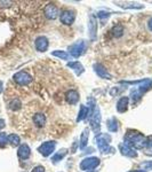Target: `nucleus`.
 <instances>
[{"instance_id": "21", "label": "nucleus", "mask_w": 152, "mask_h": 172, "mask_svg": "<svg viewBox=\"0 0 152 172\" xmlns=\"http://www.w3.org/2000/svg\"><path fill=\"white\" fill-rule=\"evenodd\" d=\"M149 29H150V30H152V20H150V21H149Z\"/></svg>"}, {"instance_id": "5", "label": "nucleus", "mask_w": 152, "mask_h": 172, "mask_svg": "<svg viewBox=\"0 0 152 172\" xmlns=\"http://www.w3.org/2000/svg\"><path fill=\"white\" fill-rule=\"evenodd\" d=\"M61 21L66 24V25H70L72 24V22L74 21V14L72 12H69V11H65L61 14Z\"/></svg>"}, {"instance_id": "12", "label": "nucleus", "mask_w": 152, "mask_h": 172, "mask_svg": "<svg viewBox=\"0 0 152 172\" xmlns=\"http://www.w3.org/2000/svg\"><path fill=\"white\" fill-rule=\"evenodd\" d=\"M7 141L12 145V146H17L19 143H20V137L19 135H16V134H11V135H8L7 137Z\"/></svg>"}, {"instance_id": "7", "label": "nucleus", "mask_w": 152, "mask_h": 172, "mask_svg": "<svg viewBox=\"0 0 152 172\" xmlns=\"http://www.w3.org/2000/svg\"><path fill=\"white\" fill-rule=\"evenodd\" d=\"M17 155H19L20 158L26 159V158L30 156V148H29V146H28V145H22V146L19 148Z\"/></svg>"}, {"instance_id": "14", "label": "nucleus", "mask_w": 152, "mask_h": 172, "mask_svg": "<svg viewBox=\"0 0 152 172\" xmlns=\"http://www.w3.org/2000/svg\"><path fill=\"white\" fill-rule=\"evenodd\" d=\"M9 108H11L12 110H17V109H20V108H21V101L17 100V99L13 100V101L9 103Z\"/></svg>"}, {"instance_id": "20", "label": "nucleus", "mask_w": 152, "mask_h": 172, "mask_svg": "<svg viewBox=\"0 0 152 172\" xmlns=\"http://www.w3.org/2000/svg\"><path fill=\"white\" fill-rule=\"evenodd\" d=\"M5 127V121L4 119H0V130H3Z\"/></svg>"}, {"instance_id": "8", "label": "nucleus", "mask_w": 152, "mask_h": 172, "mask_svg": "<svg viewBox=\"0 0 152 172\" xmlns=\"http://www.w3.org/2000/svg\"><path fill=\"white\" fill-rule=\"evenodd\" d=\"M78 99H79V94L77 93V91H70V92H67L66 93V100H67V102L69 103H75L78 101Z\"/></svg>"}, {"instance_id": "19", "label": "nucleus", "mask_w": 152, "mask_h": 172, "mask_svg": "<svg viewBox=\"0 0 152 172\" xmlns=\"http://www.w3.org/2000/svg\"><path fill=\"white\" fill-rule=\"evenodd\" d=\"M44 171H45V169L42 166H36L32 172H44Z\"/></svg>"}, {"instance_id": "1", "label": "nucleus", "mask_w": 152, "mask_h": 172, "mask_svg": "<svg viewBox=\"0 0 152 172\" xmlns=\"http://www.w3.org/2000/svg\"><path fill=\"white\" fill-rule=\"evenodd\" d=\"M14 80H15L19 85H28V84L32 80V78H31V76H30L28 72H25V71H20V72H17V73L14 75Z\"/></svg>"}, {"instance_id": "18", "label": "nucleus", "mask_w": 152, "mask_h": 172, "mask_svg": "<svg viewBox=\"0 0 152 172\" xmlns=\"http://www.w3.org/2000/svg\"><path fill=\"white\" fill-rule=\"evenodd\" d=\"M54 55H57L59 57H63V59H67V54L66 53H59V52H55Z\"/></svg>"}, {"instance_id": "2", "label": "nucleus", "mask_w": 152, "mask_h": 172, "mask_svg": "<svg viewBox=\"0 0 152 172\" xmlns=\"http://www.w3.org/2000/svg\"><path fill=\"white\" fill-rule=\"evenodd\" d=\"M57 14H58V9H57V7L55 5L49 4V5L46 6V8H45V15H46V17L54 20V19L57 17Z\"/></svg>"}, {"instance_id": "16", "label": "nucleus", "mask_w": 152, "mask_h": 172, "mask_svg": "<svg viewBox=\"0 0 152 172\" xmlns=\"http://www.w3.org/2000/svg\"><path fill=\"white\" fill-rule=\"evenodd\" d=\"M7 142H8V141H7V135H6V133H0V148L5 147Z\"/></svg>"}, {"instance_id": "17", "label": "nucleus", "mask_w": 152, "mask_h": 172, "mask_svg": "<svg viewBox=\"0 0 152 172\" xmlns=\"http://www.w3.org/2000/svg\"><path fill=\"white\" fill-rule=\"evenodd\" d=\"M88 139V133H87V130L84 132V134H83V137H81V146L84 147L85 145H86V140Z\"/></svg>"}, {"instance_id": "10", "label": "nucleus", "mask_w": 152, "mask_h": 172, "mask_svg": "<svg viewBox=\"0 0 152 172\" xmlns=\"http://www.w3.org/2000/svg\"><path fill=\"white\" fill-rule=\"evenodd\" d=\"M95 71L97 72V75L100 76V77H102V78H108V79H110V75L106 72V69H104L102 65H100V64H97V65H95Z\"/></svg>"}, {"instance_id": "3", "label": "nucleus", "mask_w": 152, "mask_h": 172, "mask_svg": "<svg viewBox=\"0 0 152 172\" xmlns=\"http://www.w3.org/2000/svg\"><path fill=\"white\" fill-rule=\"evenodd\" d=\"M55 147V142H45L42 146L39 147V151L44 155V156H48L49 154H52V151L54 150Z\"/></svg>"}, {"instance_id": "6", "label": "nucleus", "mask_w": 152, "mask_h": 172, "mask_svg": "<svg viewBox=\"0 0 152 172\" xmlns=\"http://www.w3.org/2000/svg\"><path fill=\"white\" fill-rule=\"evenodd\" d=\"M36 47H37V49H38L39 52H45V51L47 49V47H48V41H47V39H46L45 37H39V38H37V40H36Z\"/></svg>"}, {"instance_id": "22", "label": "nucleus", "mask_w": 152, "mask_h": 172, "mask_svg": "<svg viewBox=\"0 0 152 172\" xmlns=\"http://www.w3.org/2000/svg\"><path fill=\"white\" fill-rule=\"evenodd\" d=\"M132 172H143V171H132Z\"/></svg>"}, {"instance_id": "13", "label": "nucleus", "mask_w": 152, "mask_h": 172, "mask_svg": "<svg viewBox=\"0 0 152 172\" xmlns=\"http://www.w3.org/2000/svg\"><path fill=\"white\" fill-rule=\"evenodd\" d=\"M127 103H128V99L127 98H121L120 101L118 102V110L119 111H124L126 109Z\"/></svg>"}, {"instance_id": "9", "label": "nucleus", "mask_w": 152, "mask_h": 172, "mask_svg": "<svg viewBox=\"0 0 152 172\" xmlns=\"http://www.w3.org/2000/svg\"><path fill=\"white\" fill-rule=\"evenodd\" d=\"M80 46H83V43H77V44H74L72 47H71V54L73 55V56H75V57H77V56H79L80 54H81V47Z\"/></svg>"}, {"instance_id": "11", "label": "nucleus", "mask_w": 152, "mask_h": 172, "mask_svg": "<svg viewBox=\"0 0 152 172\" xmlns=\"http://www.w3.org/2000/svg\"><path fill=\"white\" fill-rule=\"evenodd\" d=\"M33 122L36 123L37 126H44L45 122H46V118L42 114H36L34 117H33Z\"/></svg>"}, {"instance_id": "4", "label": "nucleus", "mask_w": 152, "mask_h": 172, "mask_svg": "<svg viewBox=\"0 0 152 172\" xmlns=\"http://www.w3.org/2000/svg\"><path fill=\"white\" fill-rule=\"evenodd\" d=\"M98 164H100L98 158H89V159H85L81 163V167L84 170H91V169H94L95 166H97Z\"/></svg>"}, {"instance_id": "15", "label": "nucleus", "mask_w": 152, "mask_h": 172, "mask_svg": "<svg viewBox=\"0 0 152 172\" xmlns=\"http://www.w3.org/2000/svg\"><path fill=\"white\" fill-rule=\"evenodd\" d=\"M122 31H124L122 25H117V27L113 28V35H114L116 37H120V36L122 35Z\"/></svg>"}]
</instances>
